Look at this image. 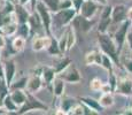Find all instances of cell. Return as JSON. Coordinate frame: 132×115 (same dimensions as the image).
I'll use <instances>...</instances> for the list:
<instances>
[{
    "mask_svg": "<svg viewBox=\"0 0 132 115\" xmlns=\"http://www.w3.org/2000/svg\"><path fill=\"white\" fill-rule=\"evenodd\" d=\"M102 63V52L99 50H92L86 53L85 55V65L86 66H101Z\"/></svg>",
    "mask_w": 132,
    "mask_h": 115,
    "instance_id": "obj_16",
    "label": "cell"
},
{
    "mask_svg": "<svg viewBox=\"0 0 132 115\" xmlns=\"http://www.w3.org/2000/svg\"><path fill=\"white\" fill-rule=\"evenodd\" d=\"M111 24H113L111 16H100V22H99V25H98V32H101V34L108 32L109 27Z\"/></svg>",
    "mask_w": 132,
    "mask_h": 115,
    "instance_id": "obj_22",
    "label": "cell"
},
{
    "mask_svg": "<svg viewBox=\"0 0 132 115\" xmlns=\"http://www.w3.org/2000/svg\"><path fill=\"white\" fill-rule=\"evenodd\" d=\"M0 34H4V32H2V29H1V28H0Z\"/></svg>",
    "mask_w": 132,
    "mask_h": 115,
    "instance_id": "obj_44",
    "label": "cell"
},
{
    "mask_svg": "<svg viewBox=\"0 0 132 115\" xmlns=\"http://www.w3.org/2000/svg\"><path fill=\"white\" fill-rule=\"evenodd\" d=\"M128 20H130L132 22V7L128 8Z\"/></svg>",
    "mask_w": 132,
    "mask_h": 115,
    "instance_id": "obj_40",
    "label": "cell"
},
{
    "mask_svg": "<svg viewBox=\"0 0 132 115\" xmlns=\"http://www.w3.org/2000/svg\"><path fill=\"white\" fill-rule=\"evenodd\" d=\"M94 1H96L98 4H100L101 6H105V5H108V1H107V0H94Z\"/></svg>",
    "mask_w": 132,
    "mask_h": 115,
    "instance_id": "obj_41",
    "label": "cell"
},
{
    "mask_svg": "<svg viewBox=\"0 0 132 115\" xmlns=\"http://www.w3.org/2000/svg\"><path fill=\"white\" fill-rule=\"evenodd\" d=\"M53 39V36L42 35V36H35L31 43V47L35 52H40L43 50H47L48 46L51 45Z\"/></svg>",
    "mask_w": 132,
    "mask_h": 115,
    "instance_id": "obj_11",
    "label": "cell"
},
{
    "mask_svg": "<svg viewBox=\"0 0 132 115\" xmlns=\"http://www.w3.org/2000/svg\"><path fill=\"white\" fill-rule=\"evenodd\" d=\"M11 1H14V2H16V0H11Z\"/></svg>",
    "mask_w": 132,
    "mask_h": 115,
    "instance_id": "obj_47",
    "label": "cell"
},
{
    "mask_svg": "<svg viewBox=\"0 0 132 115\" xmlns=\"http://www.w3.org/2000/svg\"><path fill=\"white\" fill-rule=\"evenodd\" d=\"M0 59H1V50H0Z\"/></svg>",
    "mask_w": 132,
    "mask_h": 115,
    "instance_id": "obj_45",
    "label": "cell"
},
{
    "mask_svg": "<svg viewBox=\"0 0 132 115\" xmlns=\"http://www.w3.org/2000/svg\"><path fill=\"white\" fill-rule=\"evenodd\" d=\"M102 85H103V82L101 81L99 77L92 78V80H91V82H90V88H91V90H92V91H95V92L101 91V88H102Z\"/></svg>",
    "mask_w": 132,
    "mask_h": 115,
    "instance_id": "obj_31",
    "label": "cell"
},
{
    "mask_svg": "<svg viewBox=\"0 0 132 115\" xmlns=\"http://www.w3.org/2000/svg\"><path fill=\"white\" fill-rule=\"evenodd\" d=\"M6 36H5L4 34H0V50H2V48L6 47Z\"/></svg>",
    "mask_w": 132,
    "mask_h": 115,
    "instance_id": "obj_39",
    "label": "cell"
},
{
    "mask_svg": "<svg viewBox=\"0 0 132 115\" xmlns=\"http://www.w3.org/2000/svg\"><path fill=\"white\" fill-rule=\"evenodd\" d=\"M114 66H115V62L107 54L102 53V63H101V67L105 68L106 70H108V73H109V71H114Z\"/></svg>",
    "mask_w": 132,
    "mask_h": 115,
    "instance_id": "obj_29",
    "label": "cell"
},
{
    "mask_svg": "<svg viewBox=\"0 0 132 115\" xmlns=\"http://www.w3.org/2000/svg\"><path fill=\"white\" fill-rule=\"evenodd\" d=\"M15 73H16V63H15L14 59H7L4 62V74L8 88H11L12 83L14 82Z\"/></svg>",
    "mask_w": 132,
    "mask_h": 115,
    "instance_id": "obj_12",
    "label": "cell"
},
{
    "mask_svg": "<svg viewBox=\"0 0 132 115\" xmlns=\"http://www.w3.org/2000/svg\"><path fill=\"white\" fill-rule=\"evenodd\" d=\"M101 7L102 6L100 4H98L96 1H94V0H85L79 11V14L87 17V19H94L95 14Z\"/></svg>",
    "mask_w": 132,
    "mask_h": 115,
    "instance_id": "obj_8",
    "label": "cell"
},
{
    "mask_svg": "<svg viewBox=\"0 0 132 115\" xmlns=\"http://www.w3.org/2000/svg\"><path fill=\"white\" fill-rule=\"evenodd\" d=\"M99 103L103 107V108H109L114 105V96L113 92H109V93H102L99 98Z\"/></svg>",
    "mask_w": 132,
    "mask_h": 115,
    "instance_id": "obj_24",
    "label": "cell"
},
{
    "mask_svg": "<svg viewBox=\"0 0 132 115\" xmlns=\"http://www.w3.org/2000/svg\"><path fill=\"white\" fill-rule=\"evenodd\" d=\"M69 114H72V115H85V108H84V104L78 101L75 106L70 109Z\"/></svg>",
    "mask_w": 132,
    "mask_h": 115,
    "instance_id": "obj_30",
    "label": "cell"
},
{
    "mask_svg": "<svg viewBox=\"0 0 132 115\" xmlns=\"http://www.w3.org/2000/svg\"><path fill=\"white\" fill-rule=\"evenodd\" d=\"M95 21L93 19H87V17L83 16L80 14H77L75 16V19L72 20L71 25L75 28V30L80 31L83 34H87L92 30V28L94 27Z\"/></svg>",
    "mask_w": 132,
    "mask_h": 115,
    "instance_id": "obj_7",
    "label": "cell"
},
{
    "mask_svg": "<svg viewBox=\"0 0 132 115\" xmlns=\"http://www.w3.org/2000/svg\"><path fill=\"white\" fill-rule=\"evenodd\" d=\"M131 23L132 22L130 21V20H126V21L122 22L120 24V27L116 29L115 34H114V36H113L114 40H115L116 45H117V47H118L120 53H121L122 48H123L124 43L126 42V36H128V32L131 28Z\"/></svg>",
    "mask_w": 132,
    "mask_h": 115,
    "instance_id": "obj_6",
    "label": "cell"
},
{
    "mask_svg": "<svg viewBox=\"0 0 132 115\" xmlns=\"http://www.w3.org/2000/svg\"><path fill=\"white\" fill-rule=\"evenodd\" d=\"M64 89H65V82L60 78L59 76L55 77V80L52 83V91H53V96L55 98H61L64 94Z\"/></svg>",
    "mask_w": 132,
    "mask_h": 115,
    "instance_id": "obj_18",
    "label": "cell"
},
{
    "mask_svg": "<svg viewBox=\"0 0 132 115\" xmlns=\"http://www.w3.org/2000/svg\"><path fill=\"white\" fill-rule=\"evenodd\" d=\"M30 1H31V0H17V2H19V4L24 5V6L28 4V2H30Z\"/></svg>",
    "mask_w": 132,
    "mask_h": 115,
    "instance_id": "obj_42",
    "label": "cell"
},
{
    "mask_svg": "<svg viewBox=\"0 0 132 115\" xmlns=\"http://www.w3.org/2000/svg\"><path fill=\"white\" fill-rule=\"evenodd\" d=\"M17 35L24 37L25 39H28V37H29V36H31V29H30L29 22H28V23H19Z\"/></svg>",
    "mask_w": 132,
    "mask_h": 115,
    "instance_id": "obj_28",
    "label": "cell"
},
{
    "mask_svg": "<svg viewBox=\"0 0 132 115\" xmlns=\"http://www.w3.org/2000/svg\"><path fill=\"white\" fill-rule=\"evenodd\" d=\"M78 101L76 100L75 98H71V97H63L61 99V109L65 112V114H69L70 109L77 104Z\"/></svg>",
    "mask_w": 132,
    "mask_h": 115,
    "instance_id": "obj_23",
    "label": "cell"
},
{
    "mask_svg": "<svg viewBox=\"0 0 132 115\" xmlns=\"http://www.w3.org/2000/svg\"><path fill=\"white\" fill-rule=\"evenodd\" d=\"M111 19H113V24H121L122 22L126 21L128 20V7L124 4L113 6Z\"/></svg>",
    "mask_w": 132,
    "mask_h": 115,
    "instance_id": "obj_10",
    "label": "cell"
},
{
    "mask_svg": "<svg viewBox=\"0 0 132 115\" xmlns=\"http://www.w3.org/2000/svg\"><path fill=\"white\" fill-rule=\"evenodd\" d=\"M16 2H17V0H16Z\"/></svg>",
    "mask_w": 132,
    "mask_h": 115,
    "instance_id": "obj_48",
    "label": "cell"
},
{
    "mask_svg": "<svg viewBox=\"0 0 132 115\" xmlns=\"http://www.w3.org/2000/svg\"><path fill=\"white\" fill-rule=\"evenodd\" d=\"M4 98H5V97L0 96V107H2V106H4Z\"/></svg>",
    "mask_w": 132,
    "mask_h": 115,
    "instance_id": "obj_43",
    "label": "cell"
},
{
    "mask_svg": "<svg viewBox=\"0 0 132 115\" xmlns=\"http://www.w3.org/2000/svg\"><path fill=\"white\" fill-rule=\"evenodd\" d=\"M4 106L6 107V109L9 112V113H17V111H19V107H17V105L13 101L12 97L9 93H7L6 96H5L4 98Z\"/></svg>",
    "mask_w": 132,
    "mask_h": 115,
    "instance_id": "obj_27",
    "label": "cell"
},
{
    "mask_svg": "<svg viewBox=\"0 0 132 115\" xmlns=\"http://www.w3.org/2000/svg\"><path fill=\"white\" fill-rule=\"evenodd\" d=\"M101 92H102V93H109V92H114V91L109 83H103L102 88H101Z\"/></svg>",
    "mask_w": 132,
    "mask_h": 115,
    "instance_id": "obj_37",
    "label": "cell"
},
{
    "mask_svg": "<svg viewBox=\"0 0 132 115\" xmlns=\"http://www.w3.org/2000/svg\"><path fill=\"white\" fill-rule=\"evenodd\" d=\"M73 7V2L72 0H60V5H59V11L60 9H69Z\"/></svg>",
    "mask_w": 132,
    "mask_h": 115,
    "instance_id": "obj_34",
    "label": "cell"
},
{
    "mask_svg": "<svg viewBox=\"0 0 132 115\" xmlns=\"http://www.w3.org/2000/svg\"><path fill=\"white\" fill-rule=\"evenodd\" d=\"M57 76L60 78H62L65 83H70V84H77L82 81L80 71L78 70V68L73 63L69 65L64 70H62L60 74H57Z\"/></svg>",
    "mask_w": 132,
    "mask_h": 115,
    "instance_id": "obj_5",
    "label": "cell"
},
{
    "mask_svg": "<svg viewBox=\"0 0 132 115\" xmlns=\"http://www.w3.org/2000/svg\"><path fill=\"white\" fill-rule=\"evenodd\" d=\"M72 63V61L70 60V58H68V57H63V55H61L60 59H59V61H57L56 63H55L53 67L55 68V70H56V73L57 74H60L62 70H64L65 68L68 67L69 65H71Z\"/></svg>",
    "mask_w": 132,
    "mask_h": 115,
    "instance_id": "obj_25",
    "label": "cell"
},
{
    "mask_svg": "<svg viewBox=\"0 0 132 115\" xmlns=\"http://www.w3.org/2000/svg\"><path fill=\"white\" fill-rule=\"evenodd\" d=\"M130 58L132 59V52H131V54H130Z\"/></svg>",
    "mask_w": 132,
    "mask_h": 115,
    "instance_id": "obj_46",
    "label": "cell"
},
{
    "mask_svg": "<svg viewBox=\"0 0 132 115\" xmlns=\"http://www.w3.org/2000/svg\"><path fill=\"white\" fill-rule=\"evenodd\" d=\"M2 32L6 37H13V36L17 35V29H19V22L17 21H12L7 23L6 25L1 28Z\"/></svg>",
    "mask_w": 132,
    "mask_h": 115,
    "instance_id": "obj_21",
    "label": "cell"
},
{
    "mask_svg": "<svg viewBox=\"0 0 132 115\" xmlns=\"http://www.w3.org/2000/svg\"><path fill=\"white\" fill-rule=\"evenodd\" d=\"M27 83H28V78L27 77H23L21 80H19L17 82H13L11 88H9V91L11 90H15V89H25L27 88Z\"/></svg>",
    "mask_w": 132,
    "mask_h": 115,
    "instance_id": "obj_33",
    "label": "cell"
},
{
    "mask_svg": "<svg viewBox=\"0 0 132 115\" xmlns=\"http://www.w3.org/2000/svg\"><path fill=\"white\" fill-rule=\"evenodd\" d=\"M126 43H128L130 50L132 51V28H130V30H129V32H128V36H126Z\"/></svg>",
    "mask_w": 132,
    "mask_h": 115,
    "instance_id": "obj_38",
    "label": "cell"
},
{
    "mask_svg": "<svg viewBox=\"0 0 132 115\" xmlns=\"http://www.w3.org/2000/svg\"><path fill=\"white\" fill-rule=\"evenodd\" d=\"M78 13L75 8L69 9H60V11L53 13V21H52V30L62 29V28H67L68 25L71 24L72 20Z\"/></svg>",
    "mask_w": 132,
    "mask_h": 115,
    "instance_id": "obj_2",
    "label": "cell"
},
{
    "mask_svg": "<svg viewBox=\"0 0 132 115\" xmlns=\"http://www.w3.org/2000/svg\"><path fill=\"white\" fill-rule=\"evenodd\" d=\"M42 78L44 81V84L47 86L52 85L53 81L55 80V77L57 76V73L55 70V68L53 66H44L42 68Z\"/></svg>",
    "mask_w": 132,
    "mask_h": 115,
    "instance_id": "obj_14",
    "label": "cell"
},
{
    "mask_svg": "<svg viewBox=\"0 0 132 115\" xmlns=\"http://www.w3.org/2000/svg\"><path fill=\"white\" fill-rule=\"evenodd\" d=\"M44 81L42 78V75L39 74H32L29 78H28V83H27V88L25 90L31 93H36L44 86Z\"/></svg>",
    "mask_w": 132,
    "mask_h": 115,
    "instance_id": "obj_13",
    "label": "cell"
},
{
    "mask_svg": "<svg viewBox=\"0 0 132 115\" xmlns=\"http://www.w3.org/2000/svg\"><path fill=\"white\" fill-rule=\"evenodd\" d=\"M78 100H79L80 103L85 104L86 106H88L90 108H92V109H94V111H96L98 113H101V112L105 109L100 105L99 100H95V99L91 98V97H79V98H78Z\"/></svg>",
    "mask_w": 132,
    "mask_h": 115,
    "instance_id": "obj_19",
    "label": "cell"
},
{
    "mask_svg": "<svg viewBox=\"0 0 132 115\" xmlns=\"http://www.w3.org/2000/svg\"><path fill=\"white\" fill-rule=\"evenodd\" d=\"M14 13H15L16 21L19 23H28L30 16H31V14H30L29 11L24 7V5H21V4H19V2H15Z\"/></svg>",
    "mask_w": 132,
    "mask_h": 115,
    "instance_id": "obj_15",
    "label": "cell"
},
{
    "mask_svg": "<svg viewBox=\"0 0 132 115\" xmlns=\"http://www.w3.org/2000/svg\"><path fill=\"white\" fill-rule=\"evenodd\" d=\"M124 68H125V70L128 71V73L132 74V59L131 58H128L124 60Z\"/></svg>",
    "mask_w": 132,
    "mask_h": 115,
    "instance_id": "obj_35",
    "label": "cell"
},
{
    "mask_svg": "<svg viewBox=\"0 0 132 115\" xmlns=\"http://www.w3.org/2000/svg\"><path fill=\"white\" fill-rule=\"evenodd\" d=\"M98 43L101 52L107 54L115 62L116 66L120 65V51L114 38L108 35V32H105V34L98 32Z\"/></svg>",
    "mask_w": 132,
    "mask_h": 115,
    "instance_id": "obj_1",
    "label": "cell"
},
{
    "mask_svg": "<svg viewBox=\"0 0 132 115\" xmlns=\"http://www.w3.org/2000/svg\"><path fill=\"white\" fill-rule=\"evenodd\" d=\"M115 92L124 97L132 96V80L130 77H120L117 78V85H116Z\"/></svg>",
    "mask_w": 132,
    "mask_h": 115,
    "instance_id": "obj_9",
    "label": "cell"
},
{
    "mask_svg": "<svg viewBox=\"0 0 132 115\" xmlns=\"http://www.w3.org/2000/svg\"><path fill=\"white\" fill-rule=\"evenodd\" d=\"M45 2V5L50 8V11L52 13H55L59 11V5H60V0H43Z\"/></svg>",
    "mask_w": 132,
    "mask_h": 115,
    "instance_id": "obj_32",
    "label": "cell"
},
{
    "mask_svg": "<svg viewBox=\"0 0 132 115\" xmlns=\"http://www.w3.org/2000/svg\"><path fill=\"white\" fill-rule=\"evenodd\" d=\"M84 1H85V0H72V2H73V8L77 11L78 14H79V11H80V8H82L83 4H84Z\"/></svg>",
    "mask_w": 132,
    "mask_h": 115,
    "instance_id": "obj_36",
    "label": "cell"
},
{
    "mask_svg": "<svg viewBox=\"0 0 132 115\" xmlns=\"http://www.w3.org/2000/svg\"><path fill=\"white\" fill-rule=\"evenodd\" d=\"M13 101L17 105L19 108H21L27 101V91H24V89H15V90L9 91Z\"/></svg>",
    "mask_w": 132,
    "mask_h": 115,
    "instance_id": "obj_17",
    "label": "cell"
},
{
    "mask_svg": "<svg viewBox=\"0 0 132 115\" xmlns=\"http://www.w3.org/2000/svg\"><path fill=\"white\" fill-rule=\"evenodd\" d=\"M25 45H27V39L22 36H15L14 39L12 40V50L14 51L15 53H20L25 48Z\"/></svg>",
    "mask_w": 132,
    "mask_h": 115,
    "instance_id": "obj_20",
    "label": "cell"
},
{
    "mask_svg": "<svg viewBox=\"0 0 132 115\" xmlns=\"http://www.w3.org/2000/svg\"><path fill=\"white\" fill-rule=\"evenodd\" d=\"M46 51L51 57H61V55H63V53L61 52V50H60L59 42H57L54 37H53L52 43H51V45L48 46V48Z\"/></svg>",
    "mask_w": 132,
    "mask_h": 115,
    "instance_id": "obj_26",
    "label": "cell"
},
{
    "mask_svg": "<svg viewBox=\"0 0 132 115\" xmlns=\"http://www.w3.org/2000/svg\"><path fill=\"white\" fill-rule=\"evenodd\" d=\"M36 12L39 15L40 20L43 22L44 29L46 31V35L52 36V21H53V13L50 11V8L45 5V2L43 0H38L36 5Z\"/></svg>",
    "mask_w": 132,
    "mask_h": 115,
    "instance_id": "obj_3",
    "label": "cell"
},
{
    "mask_svg": "<svg viewBox=\"0 0 132 115\" xmlns=\"http://www.w3.org/2000/svg\"><path fill=\"white\" fill-rule=\"evenodd\" d=\"M31 111H48V106H46L45 104H43L39 99H37L36 97L34 96V93L27 91V101L24 103V105L21 107V108L17 111L16 114L23 115L27 114Z\"/></svg>",
    "mask_w": 132,
    "mask_h": 115,
    "instance_id": "obj_4",
    "label": "cell"
}]
</instances>
